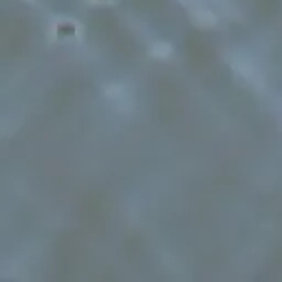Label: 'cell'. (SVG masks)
Listing matches in <instances>:
<instances>
[{"label":"cell","instance_id":"6da1fadb","mask_svg":"<svg viewBox=\"0 0 282 282\" xmlns=\"http://www.w3.org/2000/svg\"><path fill=\"white\" fill-rule=\"evenodd\" d=\"M232 66H234L236 73H238L243 79H247V84L256 86V88H263L265 82H263L260 71H258L256 66L247 60V57H232Z\"/></svg>","mask_w":282,"mask_h":282},{"label":"cell","instance_id":"7a4b0ae2","mask_svg":"<svg viewBox=\"0 0 282 282\" xmlns=\"http://www.w3.org/2000/svg\"><path fill=\"white\" fill-rule=\"evenodd\" d=\"M104 97L115 102V104H124V99L128 97V91H126V86H122V84H110L104 88Z\"/></svg>","mask_w":282,"mask_h":282},{"label":"cell","instance_id":"3957f363","mask_svg":"<svg viewBox=\"0 0 282 282\" xmlns=\"http://www.w3.org/2000/svg\"><path fill=\"white\" fill-rule=\"evenodd\" d=\"M192 16H194L196 25H201V27H214V22H216V16L207 9H196Z\"/></svg>","mask_w":282,"mask_h":282},{"label":"cell","instance_id":"277c9868","mask_svg":"<svg viewBox=\"0 0 282 282\" xmlns=\"http://www.w3.org/2000/svg\"><path fill=\"white\" fill-rule=\"evenodd\" d=\"M150 53H152L154 57H168L170 53H172V44H168V42H157V44L152 47Z\"/></svg>","mask_w":282,"mask_h":282},{"label":"cell","instance_id":"5b68a950","mask_svg":"<svg viewBox=\"0 0 282 282\" xmlns=\"http://www.w3.org/2000/svg\"><path fill=\"white\" fill-rule=\"evenodd\" d=\"M95 3H108V0H95Z\"/></svg>","mask_w":282,"mask_h":282}]
</instances>
